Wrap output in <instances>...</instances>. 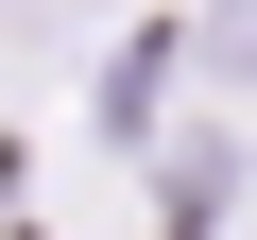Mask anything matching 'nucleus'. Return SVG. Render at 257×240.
Wrapping results in <instances>:
<instances>
[{"mask_svg": "<svg viewBox=\"0 0 257 240\" xmlns=\"http://www.w3.org/2000/svg\"><path fill=\"white\" fill-rule=\"evenodd\" d=\"M223 69H257V0H223Z\"/></svg>", "mask_w": 257, "mask_h": 240, "instance_id": "1", "label": "nucleus"}]
</instances>
